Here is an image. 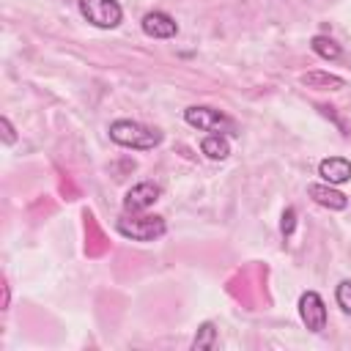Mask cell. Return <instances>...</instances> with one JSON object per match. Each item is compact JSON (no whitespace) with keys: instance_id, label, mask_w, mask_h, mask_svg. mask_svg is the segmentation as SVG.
I'll return each mask as SVG.
<instances>
[{"instance_id":"1","label":"cell","mask_w":351,"mask_h":351,"mask_svg":"<svg viewBox=\"0 0 351 351\" xmlns=\"http://www.w3.org/2000/svg\"><path fill=\"white\" fill-rule=\"evenodd\" d=\"M110 140L123 145V148H132V151H151L162 143V132L154 129V126H145L140 121H129V118H118L110 123Z\"/></svg>"},{"instance_id":"2","label":"cell","mask_w":351,"mask_h":351,"mask_svg":"<svg viewBox=\"0 0 351 351\" xmlns=\"http://www.w3.org/2000/svg\"><path fill=\"white\" fill-rule=\"evenodd\" d=\"M115 230L132 241H154V239L165 236L167 225L156 214H123L115 219Z\"/></svg>"},{"instance_id":"3","label":"cell","mask_w":351,"mask_h":351,"mask_svg":"<svg viewBox=\"0 0 351 351\" xmlns=\"http://www.w3.org/2000/svg\"><path fill=\"white\" fill-rule=\"evenodd\" d=\"M184 121L200 132H211V134H236V121L230 115H225L217 107H206V104H192L184 110Z\"/></svg>"},{"instance_id":"4","label":"cell","mask_w":351,"mask_h":351,"mask_svg":"<svg viewBox=\"0 0 351 351\" xmlns=\"http://www.w3.org/2000/svg\"><path fill=\"white\" fill-rule=\"evenodd\" d=\"M77 8L85 22L101 30H112L123 19V8L118 0H77Z\"/></svg>"},{"instance_id":"5","label":"cell","mask_w":351,"mask_h":351,"mask_svg":"<svg viewBox=\"0 0 351 351\" xmlns=\"http://www.w3.org/2000/svg\"><path fill=\"white\" fill-rule=\"evenodd\" d=\"M299 315H302V324L310 329V332H324L326 329V304L321 299V293L315 291H304L299 296Z\"/></svg>"},{"instance_id":"6","label":"cell","mask_w":351,"mask_h":351,"mask_svg":"<svg viewBox=\"0 0 351 351\" xmlns=\"http://www.w3.org/2000/svg\"><path fill=\"white\" fill-rule=\"evenodd\" d=\"M159 195H162V189L154 181H140L123 195V211L126 214H143L145 208H151L159 200Z\"/></svg>"},{"instance_id":"7","label":"cell","mask_w":351,"mask_h":351,"mask_svg":"<svg viewBox=\"0 0 351 351\" xmlns=\"http://www.w3.org/2000/svg\"><path fill=\"white\" fill-rule=\"evenodd\" d=\"M140 27H143V33H145L148 38H159V41L173 38V36L178 33L176 19H173L170 14H165V11H148V14L143 16Z\"/></svg>"},{"instance_id":"8","label":"cell","mask_w":351,"mask_h":351,"mask_svg":"<svg viewBox=\"0 0 351 351\" xmlns=\"http://www.w3.org/2000/svg\"><path fill=\"white\" fill-rule=\"evenodd\" d=\"M307 195L318 203V206H324V208H329V211H343V208H348V197L340 192V189H335L332 184H310L307 186Z\"/></svg>"},{"instance_id":"9","label":"cell","mask_w":351,"mask_h":351,"mask_svg":"<svg viewBox=\"0 0 351 351\" xmlns=\"http://www.w3.org/2000/svg\"><path fill=\"white\" fill-rule=\"evenodd\" d=\"M318 176L332 186L346 184V181H351V162L346 156H326L318 162Z\"/></svg>"},{"instance_id":"10","label":"cell","mask_w":351,"mask_h":351,"mask_svg":"<svg viewBox=\"0 0 351 351\" xmlns=\"http://www.w3.org/2000/svg\"><path fill=\"white\" fill-rule=\"evenodd\" d=\"M299 80H302L304 88H315V90H340V88H346V80L337 77V74H329V71H304Z\"/></svg>"},{"instance_id":"11","label":"cell","mask_w":351,"mask_h":351,"mask_svg":"<svg viewBox=\"0 0 351 351\" xmlns=\"http://www.w3.org/2000/svg\"><path fill=\"white\" fill-rule=\"evenodd\" d=\"M200 151L214 159V162H222L230 156V143H228V134H206L200 140Z\"/></svg>"},{"instance_id":"12","label":"cell","mask_w":351,"mask_h":351,"mask_svg":"<svg viewBox=\"0 0 351 351\" xmlns=\"http://www.w3.org/2000/svg\"><path fill=\"white\" fill-rule=\"evenodd\" d=\"M310 49H313L318 58H324V60H337V58L343 55L340 44H335L329 36H313V38H310Z\"/></svg>"},{"instance_id":"13","label":"cell","mask_w":351,"mask_h":351,"mask_svg":"<svg viewBox=\"0 0 351 351\" xmlns=\"http://www.w3.org/2000/svg\"><path fill=\"white\" fill-rule=\"evenodd\" d=\"M214 346H217V326L211 321H203L195 340H192V351H208Z\"/></svg>"},{"instance_id":"14","label":"cell","mask_w":351,"mask_h":351,"mask_svg":"<svg viewBox=\"0 0 351 351\" xmlns=\"http://www.w3.org/2000/svg\"><path fill=\"white\" fill-rule=\"evenodd\" d=\"M335 299H337V307H340L346 315H351V280H340V282H337Z\"/></svg>"},{"instance_id":"15","label":"cell","mask_w":351,"mask_h":351,"mask_svg":"<svg viewBox=\"0 0 351 351\" xmlns=\"http://www.w3.org/2000/svg\"><path fill=\"white\" fill-rule=\"evenodd\" d=\"M293 228H296V208H285V211H282V222H280L282 236L288 239V236L293 233Z\"/></svg>"},{"instance_id":"16","label":"cell","mask_w":351,"mask_h":351,"mask_svg":"<svg viewBox=\"0 0 351 351\" xmlns=\"http://www.w3.org/2000/svg\"><path fill=\"white\" fill-rule=\"evenodd\" d=\"M0 132H3V143L5 145H14L16 143V132H14V126H11V121L5 115L0 118Z\"/></svg>"},{"instance_id":"17","label":"cell","mask_w":351,"mask_h":351,"mask_svg":"<svg viewBox=\"0 0 351 351\" xmlns=\"http://www.w3.org/2000/svg\"><path fill=\"white\" fill-rule=\"evenodd\" d=\"M8 282H3V310H8Z\"/></svg>"}]
</instances>
